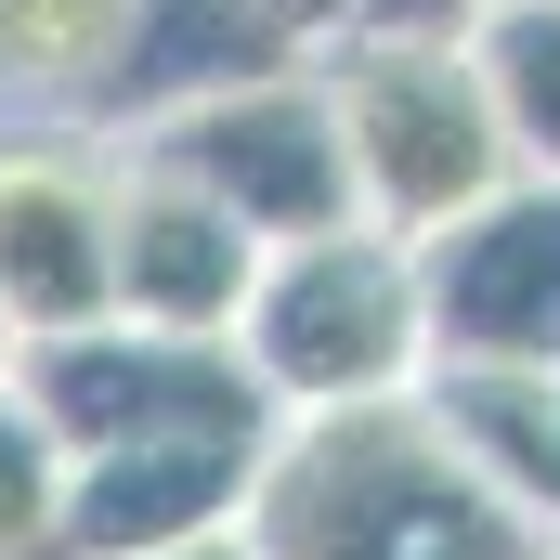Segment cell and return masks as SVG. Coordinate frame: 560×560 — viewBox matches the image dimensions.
Masks as SVG:
<instances>
[{"label": "cell", "mask_w": 560, "mask_h": 560, "mask_svg": "<svg viewBox=\"0 0 560 560\" xmlns=\"http://www.w3.org/2000/svg\"><path fill=\"white\" fill-rule=\"evenodd\" d=\"M235 548L248 560H535L548 535H522L456 469L430 405L392 392V405H339V418H275Z\"/></svg>", "instance_id": "obj_1"}, {"label": "cell", "mask_w": 560, "mask_h": 560, "mask_svg": "<svg viewBox=\"0 0 560 560\" xmlns=\"http://www.w3.org/2000/svg\"><path fill=\"white\" fill-rule=\"evenodd\" d=\"M235 352L261 378L275 418H339V405H392L430 378V300H418V235L392 222H326L261 248V275L235 300Z\"/></svg>", "instance_id": "obj_2"}, {"label": "cell", "mask_w": 560, "mask_h": 560, "mask_svg": "<svg viewBox=\"0 0 560 560\" xmlns=\"http://www.w3.org/2000/svg\"><path fill=\"white\" fill-rule=\"evenodd\" d=\"M313 79H326V118H339L352 209H365V222H392V235L456 222L469 196H495V183L522 170L469 39H392V26H339V39L313 52Z\"/></svg>", "instance_id": "obj_3"}, {"label": "cell", "mask_w": 560, "mask_h": 560, "mask_svg": "<svg viewBox=\"0 0 560 560\" xmlns=\"http://www.w3.org/2000/svg\"><path fill=\"white\" fill-rule=\"evenodd\" d=\"M118 143L170 156L183 183H209V196H222V209H235L261 248H287V235H326V222H365V209H352V170H339V118H326L313 52L248 66V79H209V92H183V105L131 118Z\"/></svg>", "instance_id": "obj_4"}, {"label": "cell", "mask_w": 560, "mask_h": 560, "mask_svg": "<svg viewBox=\"0 0 560 560\" xmlns=\"http://www.w3.org/2000/svg\"><path fill=\"white\" fill-rule=\"evenodd\" d=\"M26 405L52 418L66 456L92 443H156V430H275L261 378L235 339H170V326H66V339H26L13 352Z\"/></svg>", "instance_id": "obj_5"}, {"label": "cell", "mask_w": 560, "mask_h": 560, "mask_svg": "<svg viewBox=\"0 0 560 560\" xmlns=\"http://www.w3.org/2000/svg\"><path fill=\"white\" fill-rule=\"evenodd\" d=\"M430 365H560V183L509 170L456 222L418 235Z\"/></svg>", "instance_id": "obj_6"}, {"label": "cell", "mask_w": 560, "mask_h": 560, "mask_svg": "<svg viewBox=\"0 0 560 560\" xmlns=\"http://www.w3.org/2000/svg\"><path fill=\"white\" fill-rule=\"evenodd\" d=\"M105 209H118V143L92 118L0 131V313H13V339L105 326Z\"/></svg>", "instance_id": "obj_7"}, {"label": "cell", "mask_w": 560, "mask_h": 560, "mask_svg": "<svg viewBox=\"0 0 560 560\" xmlns=\"http://www.w3.org/2000/svg\"><path fill=\"white\" fill-rule=\"evenodd\" d=\"M118 143V131H105ZM261 275V235L183 183L170 156L118 143V209H105V313L118 326H170V339H235V300Z\"/></svg>", "instance_id": "obj_8"}, {"label": "cell", "mask_w": 560, "mask_h": 560, "mask_svg": "<svg viewBox=\"0 0 560 560\" xmlns=\"http://www.w3.org/2000/svg\"><path fill=\"white\" fill-rule=\"evenodd\" d=\"M275 430H156V443H92L66 456V535L52 560H170L196 535H235Z\"/></svg>", "instance_id": "obj_9"}, {"label": "cell", "mask_w": 560, "mask_h": 560, "mask_svg": "<svg viewBox=\"0 0 560 560\" xmlns=\"http://www.w3.org/2000/svg\"><path fill=\"white\" fill-rule=\"evenodd\" d=\"M418 405L522 535H560V365H430Z\"/></svg>", "instance_id": "obj_10"}, {"label": "cell", "mask_w": 560, "mask_h": 560, "mask_svg": "<svg viewBox=\"0 0 560 560\" xmlns=\"http://www.w3.org/2000/svg\"><path fill=\"white\" fill-rule=\"evenodd\" d=\"M287 52H300V39H287L261 0H131V66H118V118H105V131H131L156 105L209 92V79L287 66Z\"/></svg>", "instance_id": "obj_11"}, {"label": "cell", "mask_w": 560, "mask_h": 560, "mask_svg": "<svg viewBox=\"0 0 560 560\" xmlns=\"http://www.w3.org/2000/svg\"><path fill=\"white\" fill-rule=\"evenodd\" d=\"M469 52H482V92L509 118V156L560 183V0H482Z\"/></svg>", "instance_id": "obj_12"}, {"label": "cell", "mask_w": 560, "mask_h": 560, "mask_svg": "<svg viewBox=\"0 0 560 560\" xmlns=\"http://www.w3.org/2000/svg\"><path fill=\"white\" fill-rule=\"evenodd\" d=\"M66 535V443L26 405V378H0V560H52Z\"/></svg>", "instance_id": "obj_13"}, {"label": "cell", "mask_w": 560, "mask_h": 560, "mask_svg": "<svg viewBox=\"0 0 560 560\" xmlns=\"http://www.w3.org/2000/svg\"><path fill=\"white\" fill-rule=\"evenodd\" d=\"M352 26H392V39H469L482 0H352Z\"/></svg>", "instance_id": "obj_14"}, {"label": "cell", "mask_w": 560, "mask_h": 560, "mask_svg": "<svg viewBox=\"0 0 560 560\" xmlns=\"http://www.w3.org/2000/svg\"><path fill=\"white\" fill-rule=\"evenodd\" d=\"M261 13H275V26L300 39V52H326V39L352 26V0H261Z\"/></svg>", "instance_id": "obj_15"}, {"label": "cell", "mask_w": 560, "mask_h": 560, "mask_svg": "<svg viewBox=\"0 0 560 560\" xmlns=\"http://www.w3.org/2000/svg\"><path fill=\"white\" fill-rule=\"evenodd\" d=\"M170 560H248V548H235V535H196V548H170Z\"/></svg>", "instance_id": "obj_16"}, {"label": "cell", "mask_w": 560, "mask_h": 560, "mask_svg": "<svg viewBox=\"0 0 560 560\" xmlns=\"http://www.w3.org/2000/svg\"><path fill=\"white\" fill-rule=\"evenodd\" d=\"M13 352H26V339H13V313H0V378H13Z\"/></svg>", "instance_id": "obj_17"}, {"label": "cell", "mask_w": 560, "mask_h": 560, "mask_svg": "<svg viewBox=\"0 0 560 560\" xmlns=\"http://www.w3.org/2000/svg\"><path fill=\"white\" fill-rule=\"evenodd\" d=\"M535 560H560V535H548V548H535Z\"/></svg>", "instance_id": "obj_18"}]
</instances>
